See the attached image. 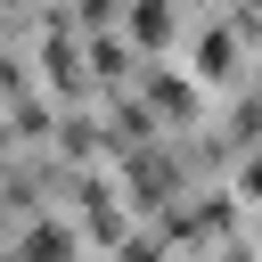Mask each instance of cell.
I'll list each match as a JSON object with an SVG mask.
<instances>
[{"label": "cell", "mask_w": 262, "mask_h": 262, "mask_svg": "<svg viewBox=\"0 0 262 262\" xmlns=\"http://www.w3.org/2000/svg\"><path fill=\"white\" fill-rule=\"evenodd\" d=\"M16 262H74V229L66 221H33L16 237Z\"/></svg>", "instance_id": "1"}, {"label": "cell", "mask_w": 262, "mask_h": 262, "mask_svg": "<svg viewBox=\"0 0 262 262\" xmlns=\"http://www.w3.org/2000/svg\"><path fill=\"white\" fill-rule=\"evenodd\" d=\"M74 196H82V229H90V237H115V246H123V213H115V196H106L98 180H82Z\"/></svg>", "instance_id": "2"}, {"label": "cell", "mask_w": 262, "mask_h": 262, "mask_svg": "<svg viewBox=\"0 0 262 262\" xmlns=\"http://www.w3.org/2000/svg\"><path fill=\"white\" fill-rule=\"evenodd\" d=\"M196 74H213V82L237 74V41H229V25H205V41H196Z\"/></svg>", "instance_id": "3"}, {"label": "cell", "mask_w": 262, "mask_h": 262, "mask_svg": "<svg viewBox=\"0 0 262 262\" xmlns=\"http://www.w3.org/2000/svg\"><path fill=\"white\" fill-rule=\"evenodd\" d=\"M147 106H164V115H196V90H188L180 74L156 66V74H147Z\"/></svg>", "instance_id": "4"}, {"label": "cell", "mask_w": 262, "mask_h": 262, "mask_svg": "<svg viewBox=\"0 0 262 262\" xmlns=\"http://www.w3.org/2000/svg\"><path fill=\"white\" fill-rule=\"evenodd\" d=\"M131 33L156 49V41H172V0H131Z\"/></svg>", "instance_id": "5"}, {"label": "cell", "mask_w": 262, "mask_h": 262, "mask_svg": "<svg viewBox=\"0 0 262 262\" xmlns=\"http://www.w3.org/2000/svg\"><path fill=\"white\" fill-rule=\"evenodd\" d=\"M115 262H164V246H156V237H123V246H115Z\"/></svg>", "instance_id": "6"}, {"label": "cell", "mask_w": 262, "mask_h": 262, "mask_svg": "<svg viewBox=\"0 0 262 262\" xmlns=\"http://www.w3.org/2000/svg\"><path fill=\"white\" fill-rule=\"evenodd\" d=\"M246 196H254V205H262V156H254V164H246Z\"/></svg>", "instance_id": "7"}]
</instances>
